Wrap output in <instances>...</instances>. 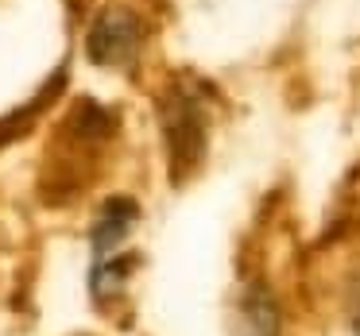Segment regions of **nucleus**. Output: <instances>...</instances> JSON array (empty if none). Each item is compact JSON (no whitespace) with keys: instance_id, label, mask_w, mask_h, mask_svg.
<instances>
[{"instance_id":"1","label":"nucleus","mask_w":360,"mask_h":336,"mask_svg":"<svg viewBox=\"0 0 360 336\" xmlns=\"http://www.w3.org/2000/svg\"><path fill=\"white\" fill-rule=\"evenodd\" d=\"M159 124H163V143L171 159L174 182H182L205 155L210 140V101L202 97V86L194 78H174L171 89L159 97Z\"/></svg>"},{"instance_id":"4","label":"nucleus","mask_w":360,"mask_h":336,"mask_svg":"<svg viewBox=\"0 0 360 336\" xmlns=\"http://www.w3.org/2000/svg\"><path fill=\"white\" fill-rule=\"evenodd\" d=\"M240 336H279V305L264 286H248L240 297Z\"/></svg>"},{"instance_id":"2","label":"nucleus","mask_w":360,"mask_h":336,"mask_svg":"<svg viewBox=\"0 0 360 336\" xmlns=\"http://www.w3.org/2000/svg\"><path fill=\"white\" fill-rule=\"evenodd\" d=\"M140 47H143V24L128 8L97 12L86 32V55L101 70H128L140 58Z\"/></svg>"},{"instance_id":"3","label":"nucleus","mask_w":360,"mask_h":336,"mask_svg":"<svg viewBox=\"0 0 360 336\" xmlns=\"http://www.w3.org/2000/svg\"><path fill=\"white\" fill-rule=\"evenodd\" d=\"M136 224H140V205L132 197H109L94 224V263L124 255V243Z\"/></svg>"},{"instance_id":"5","label":"nucleus","mask_w":360,"mask_h":336,"mask_svg":"<svg viewBox=\"0 0 360 336\" xmlns=\"http://www.w3.org/2000/svg\"><path fill=\"white\" fill-rule=\"evenodd\" d=\"M43 101H47V97H39L35 105H27V109H20L16 116H0V143H8L12 135H20V132H24V128L32 124V116L39 112V105H43Z\"/></svg>"},{"instance_id":"6","label":"nucleus","mask_w":360,"mask_h":336,"mask_svg":"<svg viewBox=\"0 0 360 336\" xmlns=\"http://www.w3.org/2000/svg\"><path fill=\"white\" fill-rule=\"evenodd\" d=\"M352 328H356V336H360V294H356V305H352Z\"/></svg>"}]
</instances>
